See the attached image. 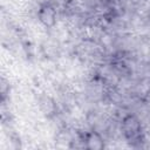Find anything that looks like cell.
Returning <instances> with one entry per match:
<instances>
[{
  "instance_id": "cell-3",
  "label": "cell",
  "mask_w": 150,
  "mask_h": 150,
  "mask_svg": "<svg viewBox=\"0 0 150 150\" xmlns=\"http://www.w3.org/2000/svg\"><path fill=\"white\" fill-rule=\"evenodd\" d=\"M86 143H87V148H90V149H101L103 146L102 138L100 137V135H97L95 132H91L87 136Z\"/></svg>"
},
{
  "instance_id": "cell-1",
  "label": "cell",
  "mask_w": 150,
  "mask_h": 150,
  "mask_svg": "<svg viewBox=\"0 0 150 150\" xmlns=\"http://www.w3.org/2000/svg\"><path fill=\"white\" fill-rule=\"evenodd\" d=\"M123 134L130 142H136L141 137V124L135 116H128L123 120Z\"/></svg>"
},
{
  "instance_id": "cell-2",
  "label": "cell",
  "mask_w": 150,
  "mask_h": 150,
  "mask_svg": "<svg viewBox=\"0 0 150 150\" xmlns=\"http://www.w3.org/2000/svg\"><path fill=\"white\" fill-rule=\"evenodd\" d=\"M39 19L43 25L53 26L55 23V19H56V12H55L54 7L49 4L42 5L39 11Z\"/></svg>"
}]
</instances>
